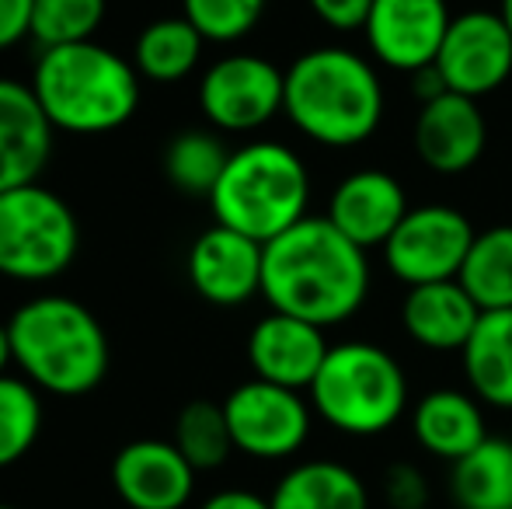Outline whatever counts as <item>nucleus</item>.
Wrapping results in <instances>:
<instances>
[{
    "label": "nucleus",
    "instance_id": "nucleus-6",
    "mask_svg": "<svg viewBox=\"0 0 512 509\" xmlns=\"http://www.w3.org/2000/svg\"><path fill=\"white\" fill-rule=\"evenodd\" d=\"M314 412L345 436H377L405 415L408 381L401 363L370 342L331 346L310 384Z\"/></svg>",
    "mask_w": 512,
    "mask_h": 509
},
{
    "label": "nucleus",
    "instance_id": "nucleus-13",
    "mask_svg": "<svg viewBox=\"0 0 512 509\" xmlns=\"http://www.w3.org/2000/svg\"><path fill=\"white\" fill-rule=\"evenodd\" d=\"M265 245L248 234L213 224L189 248V283L206 304L241 307L262 293Z\"/></svg>",
    "mask_w": 512,
    "mask_h": 509
},
{
    "label": "nucleus",
    "instance_id": "nucleus-19",
    "mask_svg": "<svg viewBox=\"0 0 512 509\" xmlns=\"http://www.w3.org/2000/svg\"><path fill=\"white\" fill-rule=\"evenodd\" d=\"M481 318V307L471 293L460 286V279H439V283L408 286V297L401 304L405 332L418 346L453 353L464 349L474 325Z\"/></svg>",
    "mask_w": 512,
    "mask_h": 509
},
{
    "label": "nucleus",
    "instance_id": "nucleus-7",
    "mask_svg": "<svg viewBox=\"0 0 512 509\" xmlns=\"http://www.w3.org/2000/svg\"><path fill=\"white\" fill-rule=\"evenodd\" d=\"M81 227L63 196L46 185L0 192V276L14 283H49L70 269Z\"/></svg>",
    "mask_w": 512,
    "mask_h": 509
},
{
    "label": "nucleus",
    "instance_id": "nucleus-25",
    "mask_svg": "<svg viewBox=\"0 0 512 509\" xmlns=\"http://www.w3.org/2000/svg\"><path fill=\"white\" fill-rule=\"evenodd\" d=\"M457 279L481 311L512 307V227L506 224L481 231L460 265Z\"/></svg>",
    "mask_w": 512,
    "mask_h": 509
},
{
    "label": "nucleus",
    "instance_id": "nucleus-9",
    "mask_svg": "<svg viewBox=\"0 0 512 509\" xmlns=\"http://www.w3.org/2000/svg\"><path fill=\"white\" fill-rule=\"evenodd\" d=\"M474 238L478 234L471 220L453 206H415L398 224V231L387 238L384 262L391 276L408 286L457 279Z\"/></svg>",
    "mask_w": 512,
    "mask_h": 509
},
{
    "label": "nucleus",
    "instance_id": "nucleus-28",
    "mask_svg": "<svg viewBox=\"0 0 512 509\" xmlns=\"http://www.w3.org/2000/svg\"><path fill=\"white\" fill-rule=\"evenodd\" d=\"M42 433L39 387L25 377H0V471L28 457Z\"/></svg>",
    "mask_w": 512,
    "mask_h": 509
},
{
    "label": "nucleus",
    "instance_id": "nucleus-18",
    "mask_svg": "<svg viewBox=\"0 0 512 509\" xmlns=\"http://www.w3.org/2000/svg\"><path fill=\"white\" fill-rule=\"evenodd\" d=\"M488 126L478 102L464 95H446L422 102L415 119V154L439 175H460L485 154Z\"/></svg>",
    "mask_w": 512,
    "mask_h": 509
},
{
    "label": "nucleus",
    "instance_id": "nucleus-35",
    "mask_svg": "<svg viewBox=\"0 0 512 509\" xmlns=\"http://www.w3.org/2000/svg\"><path fill=\"white\" fill-rule=\"evenodd\" d=\"M7 363H14V353H11V332H7V325H0V377L7 374Z\"/></svg>",
    "mask_w": 512,
    "mask_h": 509
},
{
    "label": "nucleus",
    "instance_id": "nucleus-20",
    "mask_svg": "<svg viewBox=\"0 0 512 509\" xmlns=\"http://www.w3.org/2000/svg\"><path fill=\"white\" fill-rule=\"evenodd\" d=\"M411 433H415L418 447L443 461H460L488 440L478 398L453 391V387H439L418 401L411 412Z\"/></svg>",
    "mask_w": 512,
    "mask_h": 509
},
{
    "label": "nucleus",
    "instance_id": "nucleus-31",
    "mask_svg": "<svg viewBox=\"0 0 512 509\" xmlns=\"http://www.w3.org/2000/svg\"><path fill=\"white\" fill-rule=\"evenodd\" d=\"M384 499L391 509H425L429 482L415 464H391L384 475Z\"/></svg>",
    "mask_w": 512,
    "mask_h": 509
},
{
    "label": "nucleus",
    "instance_id": "nucleus-8",
    "mask_svg": "<svg viewBox=\"0 0 512 509\" xmlns=\"http://www.w3.org/2000/svg\"><path fill=\"white\" fill-rule=\"evenodd\" d=\"M286 74L255 53L216 60L199 81V109L220 133H251L283 112Z\"/></svg>",
    "mask_w": 512,
    "mask_h": 509
},
{
    "label": "nucleus",
    "instance_id": "nucleus-14",
    "mask_svg": "<svg viewBox=\"0 0 512 509\" xmlns=\"http://www.w3.org/2000/svg\"><path fill=\"white\" fill-rule=\"evenodd\" d=\"M112 489L129 509H182L196 492V468L175 443L133 440L115 454Z\"/></svg>",
    "mask_w": 512,
    "mask_h": 509
},
{
    "label": "nucleus",
    "instance_id": "nucleus-5",
    "mask_svg": "<svg viewBox=\"0 0 512 509\" xmlns=\"http://www.w3.org/2000/svg\"><path fill=\"white\" fill-rule=\"evenodd\" d=\"M310 175L286 143L255 140L234 150L209 206L216 224L269 245L307 217Z\"/></svg>",
    "mask_w": 512,
    "mask_h": 509
},
{
    "label": "nucleus",
    "instance_id": "nucleus-16",
    "mask_svg": "<svg viewBox=\"0 0 512 509\" xmlns=\"http://www.w3.org/2000/svg\"><path fill=\"white\" fill-rule=\"evenodd\" d=\"M328 349L324 328L279 311L265 314L248 335V363L255 377L290 391H310Z\"/></svg>",
    "mask_w": 512,
    "mask_h": 509
},
{
    "label": "nucleus",
    "instance_id": "nucleus-27",
    "mask_svg": "<svg viewBox=\"0 0 512 509\" xmlns=\"http://www.w3.org/2000/svg\"><path fill=\"white\" fill-rule=\"evenodd\" d=\"M175 443L182 457L196 471H216L234 454V436L227 426V412L216 401H189L175 419Z\"/></svg>",
    "mask_w": 512,
    "mask_h": 509
},
{
    "label": "nucleus",
    "instance_id": "nucleus-32",
    "mask_svg": "<svg viewBox=\"0 0 512 509\" xmlns=\"http://www.w3.org/2000/svg\"><path fill=\"white\" fill-rule=\"evenodd\" d=\"M307 4L328 28H335V32H356V28H366L373 0H307Z\"/></svg>",
    "mask_w": 512,
    "mask_h": 509
},
{
    "label": "nucleus",
    "instance_id": "nucleus-23",
    "mask_svg": "<svg viewBox=\"0 0 512 509\" xmlns=\"http://www.w3.org/2000/svg\"><path fill=\"white\" fill-rule=\"evenodd\" d=\"M206 39L185 14L178 18H157L136 35L133 67L140 77L157 84H178L199 67Z\"/></svg>",
    "mask_w": 512,
    "mask_h": 509
},
{
    "label": "nucleus",
    "instance_id": "nucleus-24",
    "mask_svg": "<svg viewBox=\"0 0 512 509\" xmlns=\"http://www.w3.org/2000/svg\"><path fill=\"white\" fill-rule=\"evenodd\" d=\"M450 496L460 509H512V440L488 436L453 461Z\"/></svg>",
    "mask_w": 512,
    "mask_h": 509
},
{
    "label": "nucleus",
    "instance_id": "nucleus-36",
    "mask_svg": "<svg viewBox=\"0 0 512 509\" xmlns=\"http://www.w3.org/2000/svg\"><path fill=\"white\" fill-rule=\"evenodd\" d=\"M499 18L506 21V28H509V35H512V0H502V4H499Z\"/></svg>",
    "mask_w": 512,
    "mask_h": 509
},
{
    "label": "nucleus",
    "instance_id": "nucleus-34",
    "mask_svg": "<svg viewBox=\"0 0 512 509\" xmlns=\"http://www.w3.org/2000/svg\"><path fill=\"white\" fill-rule=\"evenodd\" d=\"M203 509H272V503L248 489H223L216 496H209Z\"/></svg>",
    "mask_w": 512,
    "mask_h": 509
},
{
    "label": "nucleus",
    "instance_id": "nucleus-12",
    "mask_svg": "<svg viewBox=\"0 0 512 509\" xmlns=\"http://www.w3.org/2000/svg\"><path fill=\"white\" fill-rule=\"evenodd\" d=\"M450 21L446 0H373L363 32L380 63L418 74L436 63Z\"/></svg>",
    "mask_w": 512,
    "mask_h": 509
},
{
    "label": "nucleus",
    "instance_id": "nucleus-15",
    "mask_svg": "<svg viewBox=\"0 0 512 509\" xmlns=\"http://www.w3.org/2000/svg\"><path fill=\"white\" fill-rule=\"evenodd\" d=\"M405 185L394 175L377 168L352 171L349 178L335 185L331 203L324 217L366 252V248H384L387 238L398 231V224L408 217Z\"/></svg>",
    "mask_w": 512,
    "mask_h": 509
},
{
    "label": "nucleus",
    "instance_id": "nucleus-30",
    "mask_svg": "<svg viewBox=\"0 0 512 509\" xmlns=\"http://www.w3.org/2000/svg\"><path fill=\"white\" fill-rule=\"evenodd\" d=\"M269 0H182V14L206 42H237L262 21Z\"/></svg>",
    "mask_w": 512,
    "mask_h": 509
},
{
    "label": "nucleus",
    "instance_id": "nucleus-17",
    "mask_svg": "<svg viewBox=\"0 0 512 509\" xmlns=\"http://www.w3.org/2000/svg\"><path fill=\"white\" fill-rule=\"evenodd\" d=\"M53 133L32 84L0 77V192L39 182L53 157Z\"/></svg>",
    "mask_w": 512,
    "mask_h": 509
},
{
    "label": "nucleus",
    "instance_id": "nucleus-37",
    "mask_svg": "<svg viewBox=\"0 0 512 509\" xmlns=\"http://www.w3.org/2000/svg\"><path fill=\"white\" fill-rule=\"evenodd\" d=\"M0 509H18V506H4V503H0Z\"/></svg>",
    "mask_w": 512,
    "mask_h": 509
},
{
    "label": "nucleus",
    "instance_id": "nucleus-22",
    "mask_svg": "<svg viewBox=\"0 0 512 509\" xmlns=\"http://www.w3.org/2000/svg\"><path fill=\"white\" fill-rule=\"evenodd\" d=\"M272 509H370L363 478L338 461H304L279 478Z\"/></svg>",
    "mask_w": 512,
    "mask_h": 509
},
{
    "label": "nucleus",
    "instance_id": "nucleus-33",
    "mask_svg": "<svg viewBox=\"0 0 512 509\" xmlns=\"http://www.w3.org/2000/svg\"><path fill=\"white\" fill-rule=\"evenodd\" d=\"M32 7L35 0H0V49L18 46L32 35Z\"/></svg>",
    "mask_w": 512,
    "mask_h": 509
},
{
    "label": "nucleus",
    "instance_id": "nucleus-11",
    "mask_svg": "<svg viewBox=\"0 0 512 509\" xmlns=\"http://www.w3.org/2000/svg\"><path fill=\"white\" fill-rule=\"evenodd\" d=\"M432 67L446 91L464 98H485L512 74V35L499 11H464L450 21Z\"/></svg>",
    "mask_w": 512,
    "mask_h": 509
},
{
    "label": "nucleus",
    "instance_id": "nucleus-4",
    "mask_svg": "<svg viewBox=\"0 0 512 509\" xmlns=\"http://www.w3.org/2000/svg\"><path fill=\"white\" fill-rule=\"evenodd\" d=\"M32 91L53 129L98 136L126 126L140 105V74L133 60L98 42L42 49Z\"/></svg>",
    "mask_w": 512,
    "mask_h": 509
},
{
    "label": "nucleus",
    "instance_id": "nucleus-2",
    "mask_svg": "<svg viewBox=\"0 0 512 509\" xmlns=\"http://www.w3.org/2000/svg\"><path fill=\"white\" fill-rule=\"evenodd\" d=\"M7 332L14 363L39 391L81 398L108 377V335L81 300L60 293L28 300L11 314Z\"/></svg>",
    "mask_w": 512,
    "mask_h": 509
},
{
    "label": "nucleus",
    "instance_id": "nucleus-21",
    "mask_svg": "<svg viewBox=\"0 0 512 509\" xmlns=\"http://www.w3.org/2000/svg\"><path fill=\"white\" fill-rule=\"evenodd\" d=\"M464 353V374L474 398L492 408H512V307L481 311Z\"/></svg>",
    "mask_w": 512,
    "mask_h": 509
},
{
    "label": "nucleus",
    "instance_id": "nucleus-1",
    "mask_svg": "<svg viewBox=\"0 0 512 509\" xmlns=\"http://www.w3.org/2000/svg\"><path fill=\"white\" fill-rule=\"evenodd\" d=\"M370 293V262L328 217H304L265 245L262 297L317 328L349 321Z\"/></svg>",
    "mask_w": 512,
    "mask_h": 509
},
{
    "label": "nucleus",
    "instance_id": "nucleus-29",
    "mask_svg": "<svg viewBox=\"0 0 512 509\" xmlns=\"http://www.w3.org/2000/svg\"><path fill=\"white\" fill-rule=\"evenodd\" d=\"M105 11H108L105 0H35L32 39L42 49L91 42V35L102 28Z\"/></svg>",
    "mask_w": 512,
    "mask_h": 509
},
{
    "label": "nucleus",
    "instance_id": "nucleus-3",
    "mask_svg": "<svg viewBox=\"0 0 512 509\" xmlns=\"http://www.w3.org/2000/svg\"><path fill=\"white\" fill-rule=\"evenodd\" d=\"M283 112L324 147H356L384 119V88L366 56L342 46L307 49L286 70Z\"/></svg>",
    "mask_w": 512,
    "mask_h": 509
},
{
    "label": "nucleus",
    "instance_id": "nucleus-26",
    "mask_svg": "<svg viewBox=\"0 0 512 509\" xmlns=\"http://www.w3.org/2000/svg\"><path fill=\"white\" fill-rule=\"evenodd\" d=\"M230 161V150L209 129H185L164 150V175L185 196H213L223 168Z\"/></svg>",
    "mask_w": 512,
    "mask_h": 509
},
{
    "label": "nucleus",
    "instance_id": "nucleus-10",
    "mask_svg": "<svg viewBox=\"0 0 512 509\" xmlns=\"http://www.w3.org/2000/svg\"><path fill=\"white\" fill-rule=\"evenodd\" d=\"M234 450L258 461L293 457L310 436V405L300 391L269 381H244L223 401Z\"/></svg>",
    "mask_w": 512,
    "mask_h": 509
}]
</instances>
